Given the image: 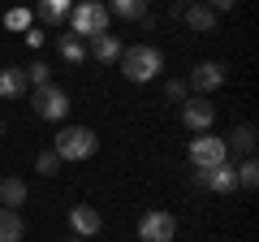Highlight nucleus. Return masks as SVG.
I'll use <instances>...</instances> for the list:
<instances>
[{"instance_id": "4", "label": "nucleus", "mask_w": 259, "mask_h": 242, "mask_svg": "<svg viewBox=\"0 0 259 242\" xmlns=\"http://www.w3.org/2000/svg\"><path fill=\"white\" fill-rule=\"evenodd\" d=\"M30 104H35V112L44 121H61L65 112H69V95L61 91V87H35V91H30Z\"/></svg>"}, {"instance_id": "26", "label": "nucleus", "mask_w": 259, "mask_h": 242, "mask_svg": "<svg viewBox=\"0 0 259 242\" xmlns=\"http://www.w3.org/2000/svg\"><path fill=\"white\" fill-rule=\"evenodd\" d=\"M177 5H182V9H186V5H194V0H177Z\"/></svg>"}, {"instance_id": "11", "label": "nucleus", "mask_w": 259, "mask_h": 242, "mask_svg": "<svg viewBox=\"0 0 259 242\" xmlns=\"http://www.w3.org/2000/svg\"><path fill=\"white\" fill-rule=\"evenodd\" d=\"M30 83H26V69L9 65V69H0V100H18V95H26Z\"/></svg>"}, {"instance_id": "17", "label": "nucleus", "mask_w": 259, "mask_h": 242, "mask_svg": "<svg viewBox=\"0 0 259 242\" xmlns=\"http://www.w3.org/2000/svg\"><path fill=\"white\" fill-rule=\"evenodd\" d=\"M69 9H74V0H39V18L52 22V26L69 22Z\"/></svg>"}, {"instance_id": "2", "label": "nucleus", "mask_w": 259, "mask_h": 242, "mask_svg": "<svg viewBox=\"0 0 259 242\" xmlns=\"http://www.w3.org/2000/svg\"><path fill=\"white\" fill-rule=\"evenodd\" d=\"M160 69H164V56L151 44H139V48H125V52H121V74H125L130 83H151Z\"/></svg>"}, {"instance_id": "15", "label": "nucleus", "mask_w": 259, "mask_h": 242, "mask_svg": "<svg viewBox=\"0 0 259 242\" xmlns=\"http://www.w3.org/2000/svg\"><path fill=\"white\" fill-rule=\"evenodd\" d=\"M225 147L242 151V156H255V126H250V121H242V126H233V134L225 139Z\"/></svg>"}, {"instance_id": "20", "label": "nucleus", "mask_w": 259, "mask_h": 242, "mask_svg": "<svg viewBox=\"0 0 259 242\" xmlns=\"http://www.w3.org/2000/svg\"><path fill=\"white\" fill-rule=\"evenodd\" d=\"M233 173H238V186H242V190H255V186H259V165H255V156H246Z\"/></svg>"}, {"instance_id": "21", "label": "nucleus", "mask_w": 259, "mask_h": 242, "mask_svg": "<svg viewBox=\"0 0 259 242\" xmlns=\"http://www.w3.org/2000/svg\"><path fill=\"white\" fill-rule=\"evenodd\" d=\"M26 83H30V91H35V87H48L52 83V69H48L44 61H35V65H26Z\"/></svg>"}, {"instance_id": "10", "label": "nucleus", "mask_w": 259, "mask_h": 242, "mask_svg": "<svg viewBox=\"0 0 259 242\" xmlns=\"http://www.w3.org/2000/svg\"><path fill=\"white\" fill-rule=\"evenodd\" d=\"M69 225H74V238H95L100 225H104V216L95 212L91 204H78L74 212H69Z\"/></svg>"}, {"instance_id": "22", "label": "nucleus", "mask_w": 259, "mask_h": 242, "mask_svg": "<svg viewBox=\"0 0 259 242\" xmlns=\"http://www.w3.org/2000/svg\"><path fill=\"white\" fill-rule=\"evenodd\" d=\"M5 26L9 30H30V9H9L5 13Z\"/></svg>"}, {"instance_id": "8", "label": "nucleus", "mask_w": 259, "mask_h": 242, "mask_svg": "<svg viewBox=\"0 0 259 242\" xmlns=\"http://www.w3.org/2000/svg\"><path fill=\"white\" fill-rule=\"evenodd\" d=\"M186 87H194L199 95L221 91V87H225V65H221V61H199V65L190 69V83H186Z\"/></svg>"}, {"instance_id": "7", "label": "nucleus", "mask_w": 259, "mask_h": 242, "mask_svg": "<svg viewBox=\"0 0 259 242\" xmlns=\"http://www.w3.org/2000/svg\"><path fill=\"white\" fill-rule=\"evenodd\" d=\"M194 186H207V190H216V195H229V190L238 186V173H233L229 160H225V165H212V169H194Z\"/></svg>"}, {"instance_id": "23", "label": "nucleus", "mask_w": 259, "mask_h": 242, "mask_svg": "<svg viewBox=\"0 0 259 242\" xmlns=\"http://www.w3.org/2000/svg\"><path fill=\"white\" fill-rule=\"evenodd\" d=\"M35 169H39V173H48V177H52L56 169H61V156H56V151H44V156L35 160Z\"/></svg>"}, {"instance_id": "1", "label": "nucleus", "mask_w": 259, "mask_h": 242, "mask_svg": "<svg viewBox=\"0 0 259 242\" xmlns=\"http://www.w3.org/2000/svg\"><path fill=\"white\" fill-rule=\"evenodd\" d=\"M108 5L104 0H78L74 9H69V30H74L78 39H95L108 30Z\"/></svg>"}, {"instance_id": "27", "label": "nucleus", "mask_w": 259, "mask_h": 242, "mask_svg": "<svg viewBox=\"0 0 259 242\" xmlns=\"http://www.w3.org/2000/svg\"><path fill=\"white\" fill-rule=\"evenodd\" d=\"M69 242H87V238H69Z\"/></svg>"}, {"instance_id": "24", "label": "nucleus", "mask_w": 259, "mask_h": 242, "mask_svg": "<svg viewBox=\"0 0 259 242\" xmlns=\"http://www.w3.org/2000/svg\"><path fill=\"white\" fill-rule=\"evenodd\" d=\"M164 95H168V100H173V104H182V100H186V95H190V87H186V83H182V78H173V83H168V87H164Z\"/></svg>"}, {"instance_id": "16", "label": "nucleus", "mask_w": 259, "mask_h": 242, "mask_svg": "<svg viewBox=\"0 0 259 242\" xmlns=\"http://www.w3.org/2000/svg\"><path fill=\"white\" fill-rule=\"evenodd\" d=\"M0 204L5 208H26V182L22 177H5L0 182Z\"/></svg>"}, {"instance_id": "13", "label": "nucleus", "mask_w": 259, "mask_h": 242, "mask_svg": "<svg viewBox=\"0 0 259 242\" xmlns=\"http://www.w3.org/2000/svg\"><path fill=\"white\" fill-rule=\"evenodd\" d=\"M182 18H186V26H190V30H199V35L216 30V13L207 9V5H199V0H194V5H186V9H182Z\"/></svg>"}, {"instance_id": "3", "label": "nucleus", "mask_w": 259, "mask_h": 242, "mask_svg": "<svg viewBox=\"0 0 259 242\" xmlns=\"http://www.w3.org/2000/svg\"><path fill=\"white\" fill-rule=\"evenodd\" d=\"M95 147H100V139H95V130H87V126H65L61 134H56V156L61 160H87L95 156Z\"/></svg>"}, {"instance_id": "25", "label": "nucleus", "mask_w": 259, "mask_h": 242, "mask_svg": "<svg viewBox=\"0 0 259 242\" xmlns=\"http://www.w3.org/2000/svg\"><path fill=\"white\" fill-rule=\"evenodd\" d=\"M233 5H238V0H212L207 9H212V13H225V9H233Z\"/></svg>"}, {"instance_id": "14", "label": "nucleus", "mask_w": 259, "mask_h": 242, "mask_svg": "<svg viewBox=\"0 0 259 242\" xmlns=\"http://www.w3.org/2000/svg\"><path fill=\"white\" fill-rule=\"evenodd\" d=\"M91 52H95V61L112 65V61H121V52H125V48H121V39H117V35H108V30H104V35H95V39H91Z\"/></svg>"}, {"instance_id": "19", "label": "nucleus", "mask_w": 259, "mask_h": 242, "mask_svg": "<svg viewBox=\"0 0 259 242\" xmlns=\"http://www.w3.org/2000/svg\"><path fill=\"white\" fill-rule=\"evenodd\" d=\"M61 56L69 61V65H82V61H87V39H78V35H61Z\"/></svg>"}, {"instance_id": "9", "label": "nucleus", "mask_w": 259, "mask_h": 242, "mask_svg": "<svg viewBox=\"0 0 259 242\" xmlns=\"http://www.w3.org/2000/svg\"><path fill=\"white\" fill-rule=\"evenodd\" d=\"M212 121H216V108H212L207 100H199V95H194V100H182V126H186V130L207 134Z\"/></svg>"}, {"instance_id": "6", "label": "nucleus", "mask_w": 259, "mask_h": 242, "mask_svg": "<svg viewBox=\"0 0 259 242\" xmlns=\"http://www.w3.org/2000/svg\"><path fill=\"white\" fill-rule=\"evenodd\" d=\"M225 160H229V147H225V139L199 134V139L190 143V165H194V169H212V165H225Z\"/></svg>"}, {"instance_id": "5", "label": "nucleus", "mask_w": 259, "mask_h": 242, "mask_svg": "<svg viewBox=\"0 0 259 242\" xmlns=\"http://www.w3.org/2000/svg\"><path fill=\"white\" fill-rule=\"evenodd\" d=\"M173 238H177V221L164 208H156L139 221V242H173Z\"/></svg>"}, {"instance_id": "18", "label": "nucleus", "mask_w": 259, "mask_h": 242, "mask_svg": "<svg viewBox=\"0 0 259 242\" xmlns=\"http://www.w3.org/2000/svg\"><path fill=\"white\" fill-rule=\"evenodd\" d=\"M108 13H117V18H125V22H143L147 18V0H112Z\"/></svg>"}, {"instance_id": "12", "label": "nucleus", "mask_w": 259, "mask_h": 242, "mask_svg": "<svg viewBox=\"0 0 259 242\" xmlns=\"http://www.w3.org/2000/svg\"><path fill=\"white\" fill-rule=\"evenodd\" d=\"M26 238V221L18 208H0V242H22Z\"/></svg>"}]
</instances>
